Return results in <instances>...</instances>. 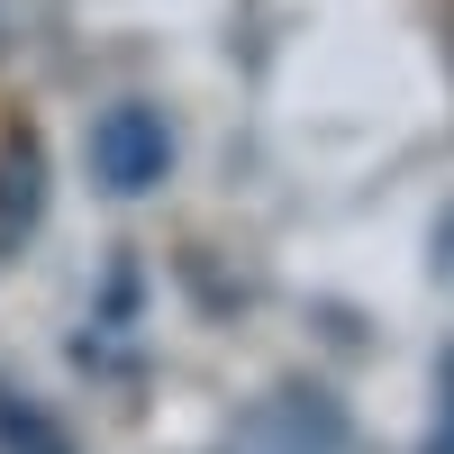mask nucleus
<instances>
[{
  "label": "nucleus",
  "mask_w": 454,
  "mask_h": 454,
  "mask_svg": "<svg viewBox=\"0 0 454 454\" xmlns=\"http://www.w3.org/2000/svg\"><path fill=\"white\" fill-rule=\"evenodd\" d=\"M164 164H173V137H164L155 109H109V119H100V137H91V182H100L109 200L155 192Z\"/></svg>",
  "instance_id": "nucleus-1"
}]
</instances>
